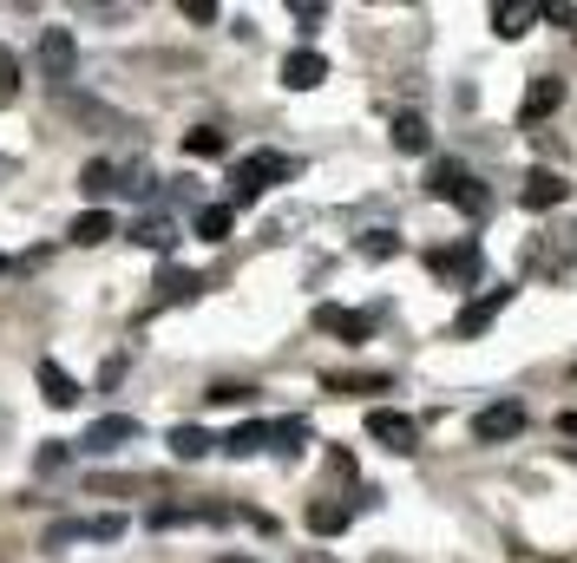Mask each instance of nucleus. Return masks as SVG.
<instances>
[{
    "label": "nucleus",
    "instance_id": "nucleus-1",
    "mask_svg": "<svg viewBox=\"0 0 577 563\" xmlns=\"http://www.w3.org/2000/svg\"><path fill=\"white\" fill-rule=\"evenodd\" d=\"M283 177H295V157H283V151H256V157H243L236 171H230V197L236 204H256L270 184H283Z\"/></svg>",
    "mask_w": 577,
    "mask_h": 563
},
{
    "label": "nucleus",
    "instance_id": "nucleus-2",
    "mask_svg": "<svg viewBox=\"0 0 577 563\" xmlns=\"http://www.w3.org/2000/svg\"><path fill=\"white\" fill-rule=\"evenodd\" d=\"M525 426H532V407H525V400H493V407L473 413V439H479V446H505V439H518Z\"/></svg>",
    "mask_w": 577,
    "mask_h": 563
},
{
    "label": "nucleus",
    "instance_id": "nucleus-3",
    "mask_svg": "<svg viewBox=\"0 0 577 563\" xmlns=\"http://www.w3.org/2000/svg\"><path fill=\"white\" fill-rule=\"evenodd\" d=\"M33 66H40L47 85H60V92H67L72 66H79V40H72L67 27H47V33H40V47H33Z\"/></svg>",
    "mask_w": 577,
    "mask_h": 563
},
{
    "label": "nucleus",
    "instance_id": "nucleus-4",
    "mask_svg": "<svg viewBox=\"0 0 577 563\" xmlns=\"http://www.w3.org/2000/svg\"><path fill=\"white\" fill-rule=\"evenodd\" d=\"M427 269L446 276V282H479L486 249H479V236H459V243H446V249H427Z\"/></svg>",
    "mask_w": 577,
    "mask_h": 563
},
{
    "label": "nucleus",
    "instance_id": "nucleus-5",
    "mask_svg": "<svg viewBox=\"0 0 577 563\" xmlns=\"http://www.w3.org/2000/svg\"><path fill=\"white\" fill-rule=\"evenodd\" d=\"M367 439L387 446V452H421V426L407 420V413H394V407H374L367 413Z\"/></svg>",
    "mask_w": 577,
    "mask_h": 563
},
{
    "label": "nucleus",
    "instance_id": "nucleus-6",
    "mask_svg": "<svg viewBox=\"0 0 577 563\" xmlns=\"http://www.w3.org/2000/svg\"><path fill=\"white\" fill-rule=\"evenodd\" d=\"M505 301H512V288H493V295H479V301H466L459 315H453V335L459 341H473V335H486L493 321L505 315Z\"/></svg>",
    "mask_w": 577,
    "mask_h": 563
},
{
    "label": "nucleus",
    "instance_id": "nucleus-7",
    "mask_svg": "<svg viewBox=\"0 0 577 563\" xmlns=\"http://www.w3.org/2000/svg\"><path fill=\"white\" fill-rule=\"evenodd\" d=\"M565 197H571V184L558 171H525V184H518V204L525 211H558Z\"/></svg>",
    "mask_w": 577,
    "mask_h": 563
},
{
    "label": "nucleus",
    "instance_id": "nucleus-8",
    "mask_svg": "<svg viewBox=\"0 0 577 563\" xmlns=\"http://www.w3.org/2000/svg\"><path fill=\"white\" fill-rule=\"evenodd\" d=\"M315 328H322V335H342V341H367V335H374V315H361V308H335V301H322V308H315Z\"/></svg>",
    "mask_w": 577,
    "mask_h": 563
},
{
    "label": "nucleus",
    "instance_id": "nucleus-9",
    "mask_svg": "<svg viewBox=\"0 0 577 563\" xmlns=\"http://www.w3.org/2000/svg\"><path fill=\"white\" fill-rule=\"evenodd\" d=\"M322 79H328V60H322L315 47H295V53L283 60V85H288V92H315Z\"/></svg>",
    "mask_w": 577,
    "mask_h": 563
},
{
    "label": "nucleus",
    "instance_id": "nucleus-10",
    "mask_svg": "<svg viewBox=\"0 0 577 563\" xmlns=\"http://www.w3.org/2000/svg\"><path fill=\"white\" fill-rule=\"evenodd\" d=\"M565 105V79H532V92H525V105H518V125H538V119H551Z\"/></svg>",
    "mask_w": 577,
    "mask_h": 563
},
{
    "label": "nucleus",
    "instance_id": "nucleus-11",
    "mask_svg": "<svg viewBox=\"0 0 577 563\" xmlns=\"http://www.w3.org/2000/svg\"><path fill=\"white\" fill-rule=\"evenodd\" d=\"M125 439H139V420H132V413H105V420L85 426V439H79V446H92V452H112V446H125Z\"/></svg>",
    "mask_w": 577,
    "mask_h": 563
},
{
    "label": "nucleus",
    "instance_id": "nucleus-12",
    "mask_svg": "<svg viewBox=\"0 0 577 563\" xmlns=\"http://www.w3.org/2000/svg\"><path fill=\"white\" fill-rule=\"evenodd\" d=\"M33 373H40V393H47L53 407H79V380H72V373L60 367V360H40Z\"/></svg>",
    "mask_w": 577,
    "mask_h": 563
},
{
    "label": "nucleus",
    "instance_id": "nucleus-13",
    "mask_svg": "<svg viewBox=\"0 0 577 563\" xmlns=\"http://www.w3.org/2000/svg\"><path fill=\"white\" fill-rule=\"evenodd\" d=\"M348 518H355V504H335V498H315V504H308V531H315V538H342Z\"/></svg>",
    "mask_w": 577,
    "mask_h": 563
},
{
    "label": "nucleus",
    "instance_id": "nucleus-14",
    "mask_svg": "<svg viewBox=\"0 0 577 563\" xmlns=\"http://www.w3.org/2000/svg\"><path fill=\"white\" fill-rule=\"evenodd\" d=\"M216 446H223L230 459H250V452H263V446H270V420H243L236 432H223Z\"/></svg>",
    "mask_w": 577,
    "mask_h": 563
},
{
    "label": "nucleus",
    "instance_id": "nucleus-15",
    "mask_svg": "<svg viewBox=\"0 0 577 563\" xmlns=\"http://www.w3.org/2000/svg\"><path fill=\"white\" fill-rule=\"evenodd\" d=\"M132 243H139V249H158V256H171V249H178V229H171V216H139V223H132Z\"/></svg>",
    "mask_w": 577,
    "mask_h": 563
},
{
    "label": "nucleus",
    "instance_id": "nucleus-16",
    "mask_svg": "<svg viewBox=\"0 0 577 563\" xmlns=\"http://www.w3.org/2000/svg\"><path fill=\"white\" fill-rule=\"evenodd\" d=\"M532 20H538V7H518V0H499V7H493V33H499V40L532 33Z\"/></svg>",
    "mask_w": 577,
    "mask_h": 563
},
{
    "label": "nucleus",
    "instance_id": "nucleus-17",
    "mask_svg": "<svg viewBox=\"0 0 577 563\" xmlns=\"http://www.w3.org/2000/svg\"><path fill=\"white\" fill-rule=\"evenodd\" d=\"M427 144H433V132H427V119H421V112H401V119H394V151L421 157Z\"/></svg>",
    "mask_w": 577,
    "mask_h": 563
},
{
    "label": "nucleus",
    "instance_id": "nucleus-18",
    "mask_svg": "<svg viewBox=\"0 0 577 563\" xmlns=\"http://www.w3.org/2000/svg\"><path fill=\"white\" fill-rule=\"evenodd\" d=\"M387 387H394L387 373H328V380H322V393H348V400H355V393H387Z\"/></svg>",
    "mask_w": 577,
    "mask_h": 563
},
{
    "label": "nucleus",
    "instance_id": "nucleus-19",
    "mask_svg": "<svg viewBox=\"0 0 577 563\" xmlns=\"http://www.w3.org/2000/svg\"><path fill=\"white\" fill-rule=\"evenodd\" d=\"M67 236L92 249V243H105V236H112V216H105L99 204H92V211H79V216H72V229H67Z\"/></svg>",
    "mask_w": 577,
    "mask_h": 563
},
{
    "label": "nucleus",
    "instance_id": "nucleus-20",
    "mask_svg": "<svg viewBox=\"0 0 577 563\" xmlns=\"http://www.w3.org/2000/svg\"><path fill=\"white\" fill-rule=\"evenodd\" d=\"M198 288H204V282L191 276V269H178V263H164V269H158V295H164V301H191Z\"/></svg>",
    "mask_w": 577,
    "mask_h": 563
},
{
    "label": "nucleus",
    "instance_id": "nucleus-21",
    "mask_svg": "<svg viewBox=\"0 0 577 563\" xmlns=\"http://www.w3.org/2000/svg\"><path fill=\"white\" fill-rule=\"evenodd\" d=\"M171 452L178 459H204V452H216V439L204 426H171Z\"/></svg>",
    "mask_w": 577,
    "mask_h": 563
},
{
    "label": "nucleus",
    "instance_id": "nucleus-22",
    "mask_svg": "<svg viewBox=\"0 0 577 563\" xmlns=\"http://www.w3.org/2000/svg\"><path fill=\"white\" fill-rule=\"evenodd\" d=\"M92 498H132V492H151V479H119V472H92L85 479Z\"/></svg>",
    "mask_w": 577,
    "mask_h": 563
},
{
    "label": "nucleus",
    "instance_id": "nucleus-23",
    "mask_svg": "<svg viewBox=\"0 0 577 563\" xmlns=\"http://www.w3.org/2000/svg\"><path fill=\"white\" fill-rule=\"evenodd\" d=\"M79 191H85V197H112V191H119V171H112L105 157H92V164L79 171Z\"/></svg>",
    "mask_w": 577,
    "mask_h": 563
},
{
    "label": "nucleus",
    "instance_id": "nucleus-24",
    "mask_svg": "<svg viewBox=\"0 0 577 563\" xmlns=\"http://www.w3.org/2000/svg\"><path fill=\"white\" fill-rule=\"evenodd\" d=\"M459 184H466V164H453V157H439V164L427 171V191H433V197H446V204H453Z\"/></svg>",
    "mask_w": 577,
    "mask_h": 563
},
{
    "label": "nucleus",
    "instance_id": "nucleus-25",
    "mask_svg": "<svg viewBox=\"0 0 577 563\" xmlns=\"http://www.w3.org/2000/svg\"><path fill=\"white\" fill-rule=\"evenodd\" d=\"M453 211H459V216H486V211H493V191H486L479 177H466V184L453 191Z\"/></svg>",
    "mask_w": 577,
    "mask_h": 563
},
{
    "label": "nucleus",
    "instance_id": "nucleus-26",
    "mask_svg": "<svg viewBox=\"0 0 577 563\" xmlns=\"http://www.w3.org/2000/svg\"><path fill=\"white\" fill-rule=\"evenodd\" d=\"M230 139L216 132V125H198V132H184V157H223Z\"/></svg>",
    "mask_w": 577,
    "mask_h": 563
},
{
    "label": "nucleus",
    "instance_id": "nucleus-27",
    "mask_svg": "<svg viewBox=\"0 0 577 563\" xmlns=\"http://www.w3.org/2000/svg\"><path fill=\"white\" fill-rule=\"evenodd\" d=\"M230 223H236L230 204H204V211H198V236H204V243H223V236H230Z\"/></svg>",
    "mask_w": 577,
    "mask_h": 563
},
{
    "label": "nucleus",
    "instance_id": "nucleus-28",
    "mask_svg": "<svg viewBox=\"0 0 577 563\" xmlns=\"http://www.w3.org/2000/svg\"><path fill=\"white\" fill-rule=\"evenodd\" d=\"M355 249L367 256V263H387V256H401V236H394V229H367Z\"/></svg>",
    "mask_w": 577,
    "mask_h": 563
},
{
    "label": "nucleus",
    "instance_id": "nucleus-29",
    "mask_svg": "<svg viewBox=\"0 0 577 563\" xmlns=\"http://www.w3.org/2000/svg\"><path fill=\"white\" fill-rule=\"evenodd\" d=\"M270 446H283V452H302V446H308V420H276V426H270Z\"/></svg>",
    "mask_w": 577,
    "mask_h": 563
},
{
    "label": "nucleus",
    "instance_id": "nucleus-30",
    "mask_svg": "<svg viewBox=\"0 0 577 563\" xmlns=\"http://www.w3.org/2000/svg\"><path fill=\"white\" fill-rule=\"evenodd\" d=\"M79 538H92V531H85V518H53V524H47V551L79 544Z\"/></svg>",
    "mask_w": 577,
    "mask_h": 563
},
{
    "label": "nucleus",
    "instance_id": "nucleus-31",
    "mask_svg": "<svg viewBox=\"0 0 577 563\" xmlns=\"http://www.w3.org/2000/svg\"><path fill=\"white\" fill-rule=\"evenodd\" d=\"M85 531H92V544H119L125 538V518L119 511H99V518H85Z\"/></svg>",
    "mask_w": 577,
    "mask_h": 563
},
{
    "label": "nucleus",
    "instance_id": "nucleus-32",
    "mask_svg": "<svg viewBox=\"0 0 577 563\" xmlns=\"http://www.w3.org/2000/svg\"><path fill=\"white\" fill-rule=\"evenodd\" d=\"M60 465H67V446H60V439H47V446L33 452V472L47 479V472H60Z\"/></svg>",
    "mask_w": 577,
    "mask_h": 563
},
{
    "label": "nucleus",
    "instance_id": "nucleus-33",
    "mask_svg": "<svg viewBox=\"0 0 577 563\" xmlns=\"http://www.w3.org/2000/svg\"><path fill=\"white\" fill-rule=\"evenodd\" d=\"M151 184H158V177H151V164H132L119 191H125V197H151Z\"/></svg>",
    "mask_w": 577,
    "mask_h": 563
},
{
    "label": "nucleus",
    "instance_id": "nucleus-34",
    "mask_svg": "<svg viewBox=\"0 0 577 563\" xmlns=\"http://www.w3.org/2000/svg\"><path fill=\"white\" fill-rule=\"evenodd\" d=\"M288 13H295V20H302V33H315V27H322V20H328V7H322V0H295V7H288Z\"/></svg>",
    "mask_w": 577,
    "mask_h": 563
},
{
    "label": "nucleus",
    "instance_id": "nucleus-35",
    "mask_svg": "<svg viewBox=\"0 0 577 563\" xmlns=\"http://www.w3.org/2000/svg\"><path fill=\"white\" fill-rule=\"evenodd\" d=\"M13 92H20V60L0 47V99H13Z\"/></svg>",
    "mask_w": 577,
    "mask_h": 563
},
{
    "label": "nucleus",
    "instance_id": "nucleus-36",
    "mask_svg": "<svg viewBox=\"0 0 577 563\" xmlns=\"http://www.w3.org/2000/svg\"><path fill=\"white\" fill-rule=\"evenodd\" d=\"M243 400H250V387H230V380L211 387V407H243Z\"/></svg>",
    "mask_w": 577,
    "mask_h": 563
},
{
    "label": "nucleus",
    "instance_id": "nucleus-37",
    "mask_svg": "<svg viewBox=\"0 0 577 563\" xmlns=\"http://www.w3.org/2000/svg\"><path fill=\"white\" fill-rule=\"evenodd\" d=\"M184 20H198V27L216 20V0H184Z\"/></svg>",
    "mask_w": 577,
    "mask_h": 563
},
{
    "label": "nucleus",
    "instance_id": "nucleus-38",
    "mask_svg": "<svg viewBox=\"0 0 577 563\" xmlns=\"http://www.w3.org/2000/svg\"><path fill=\"white\" fill-rule=\"evenodd\" d=\"M302 563H328V557H315V551H302Z\"/></svg>",
    "mask_w": 577,
    "mask_h": 563
},
{
    "label": "nucleus",
    "instance_id": "nucleus-39",
    "mask_svg": "<svg viewBox=\"0 0 577 563\" xmlns=\"http://www.w3.org/2000/svg\"><path fill=\"white\" fill-rule=\"evenodd\" d=\"M216 563H250V557H216Z\"/></svg>",
    "mask_w": 577,
    "mask_h": 563
},
{
    "label": "nucleus",
    "instance_id": "nucleus-40",
    "mask_svg": "<svg viewBox=\"0 0 577 563\" xmlns=\"http://www.w3.org/2000/svg\"><path fill=\"white\" fill-rule=\"evenodd\" d=\"M7 426H13V420H7V413H0V432H7Z\"/></svg>",
    "mask_w": 577,
    "mask_h": 563
},
{
    "label": "nucleus",
    "instance_id": "nucleus-41",
    "mask_svg": "<svg viewBox=\"0 0 577 563\" xmlns=\"http://www.w3.org/2000/svg\"><path fill=\"white\" fill-rule=\"evenodd\" d=\"M0 276H7V256H0Z\"/></svg>",
    "mask_w": 577,
    "mask_h": 563
}]
</instances>
